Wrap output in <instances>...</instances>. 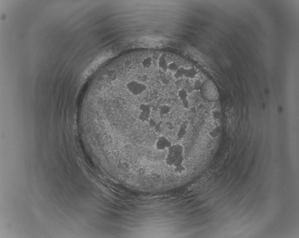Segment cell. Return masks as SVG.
Here are the masks:
<instances>
[{
  "label": "cell",
  "mask_w": 299,
  "mask_h": 238,
  "mask_svg": "<svg viewBox=\"0 0 299 238\" xmlns=\"http://www.w3.org/2000/svg\"><path fill=\"white\" fill-rule=\"evenodd\" d=\"M172 110V107L170 105L168 104H163L160 106L159 108V113L161 116L167 115L171 113Z\"/></svg>",
  "instance_id": "cell-6"
},
{
  "label": "cell",
  "mask_w": 299,
  "mask_h": 238,
  "mask_svg": "<svg viewBox=\"0 0 299 238\" xmlns=\"http://www.w3.org/2000/svg\"><path fill=\"white\" fill-rule=\"evenodd\" d=\"M183 82H184V80L182 79V78H181V79H177L176 81L175 82V85L178 86V87L181 86V85L182 84V83H183Z\"/></svg>",
  "instance_id": "cell-18"
},
{
  "label": "cell",
  "mask_w": 299,
  "mask_h": 238,
  "mask_svg": "<svg viewBox=\"0 0 299 238\" xmlns=\"http://www.w3.org/2000/svg\"><path fill=\"white\" fill-rule=\"evenodd\" d=\"M187 133V125L183 123L180 125L177 133V137L179 140L183 139Z\"/></svg>",
  "instance_id": "cell-5"
},
{
  "label": "cell",
  "mask_w": 299,
  "mask_h": 238,
  "mask_svg": "<svg viewBox=\"0 0 299 238\" xmlns=\"http://www.w3.org/2000/svg\"><path fill=\"white\" fill-rule=\"evenodd\" d=\"M179 65L175 61L169 62L168 65V70L170 72H175L179 69Z\"/></svg>",
  "instance_id": "cell-13"
},
{
  "label": "cell",
  "mask_w": 299,
  "mask_h": 238,
  "mask_svg": "<svg viewBox=\"0 0 299 238\" xmlns=\"http://www.w3.org/2000/svg\"><path fill=\"white\" fill-rule=\"evenodd\" d=\"M218 129H215L211 131L209 133V135H210L211 137H215L218 135Z\"/></svg>",
  "instance_id": "cell-17"
},
{
  "label": "cell",
  "mask_w": 299,
  "mask_h": 238,
  "mask_svg": "<svg viewBox=\"0 0 299 238\" xmlns=\"http://www.w3.org/2000/svg\"><path fill=\"white\" fill-rule=\"evenodd\" d=\"M152 105L148 103H141L138 106V110L140 112L152 114Z\"/></svg>",
  "instance_id": "cell-7"
},
{
  "label": "cell",
  "mask_w": 299,
  "mask_h": 238,
  "mask_svg": "<svg viewBox=\"0 0 299 238\" xmlns=\"http://www.w3.org/2000/svg\"><path fill=\"white\" fill-rule=\"evenodd\" d=\"M173 168L174 172L178 174H182L186 171V167L185 166L184 164L179 165L174 167Z\"/></svg>",
  "instance_id": "cell-12"
},
{
  "label": "cell",
  "mask_w": 299,
  "mask_h": 238,
  "mask_svg": "<svg viewBox=\"0 0 299 238\" xmlns=\"http://www.w3.org/2000/svg\"><path fill=\"white\" fill-rule=\"evenodd\" d=\"M167 127L169 130H173L174 129V125L171 123H167Z\"/></svg>",
  "instance_id": "cell-19"
},
{
  "label": "cell",
  "mask_w": 299,
  "mask_h": 238,
  "mask_svg": "<svg viewBox=\"0 0 299 238\" xmlns=\"http://www.w3.org/2000/svg\"><path fill=\"white\" fill-rule=\"evenodd\" d=\"M182 89H184L185 90H186L189 94L192 93L193 91L194 90L193 86L192 85L188 79L184 80V84L183 85Z\"/></svg>",
  "instance_id": "cell-11"
},
{
  "label": "cell",
  "mask_w": 299,
  "mask_h": 238,
  "mask_svg": "<svg viewBox=\"0 0 299 238\" xmlns=\"http://www.w3.org/2000/svg\"><path fill=\"white\" fill-rule=\"evenodd\" d=\"M146 82L142 81L138 78L136 79H130L125 82L124 89L132 96L140 97L147 91L148 86L146 84Z\"/></svg>",
  "instance_id": "cell-1"
},
{
  "label": "cell",
  "mask_w": 299,
  "mask_h": 238,
  "mask_svg": "<svg viewBox=\"0 0 299 238\" xmlns=\"http://www.w3.org/2000/svg\"><path fill=\"white\" fill-rule=\"evenodd\" d=\"M197 75V71L194 68H190L189 69H186V72L185 74L184 77L187 79H193L195 78Z\"/></svg>",
  "instance_id": "cell-10"
},
{
  "label": "cell",
  "mask_w": 299,
  "mask_h": 238,
  "mask_svg": "<svg viewBox=\"0 0 299 238\" xmlns=\"http://www.w3.org/2000/svg\"><path fill=\"white\" fill-rule=\"evenodd\" d=\"M186 71V69L184 67H180L175 72H174V78L176 79H181L184 77Z\"/></svg>",
  "instance_id": "cell-8"
},
{
  "label": "cell",
  "mask_w": 299,
  "mask_h": 238,
  "mask_svg": "<svg viewBox=\"0 0 299 238\" xmlns=\"http://www.w3.org/2000/svg\"><path fill=\"white\" fill-rule=\"evenodd\" d=\"M148 123V125H149V127L151 128L154 129L156 125L157 124V122L154 119L151 118L149 120Z\"/></svg>",
  "instance_id": "cell-15"
},
{
  "label": "cell",
  "mask_w": 299,
  "mask_h": 238,
  "mask_svg": "<svg viewBox=\"0 0 299 238\" xmlns=\"http://www.w3.org/2000/svg\"><path fill=\"white\" fill-rule=\"evenodd\" d=\"M151 114L145 113L143 112H140L138 115V118L140 121L142 123H148L150 119Z\"/></svg>",
  "instance_id": "cell-9"
},
{
  "label": "cell",
  "mask_w": 299,
  "mask_h": 238,
  "mask_svg": "<svg viewBox=\"0 0 299 238\" xmlns=\"http://www.w3.org/2000/svg\"><path fill=\"white\" fill-rule=\"evenodd\" d=\"M172 143L165 136L161 135L157 137L155 142V148L159 152L165 151L169 148Z\"/></svg>",
  "instance_id": "cell-2"
},
{
  "label": "cell",
  "mask_w": 299,
  "mask_h": 238,
  "mask_svg": "<svg viewBox=\"0 0 299 238\" xmlns=\"http://www.w3.org/2000/svg\"><path fill=\"white\" fill-rule=\"evenodd\" d=\"M202 82L200 80H195L194 85H193L194 90H199L202 87Z\"/></svg>",
  "instance_id": "cell-14"
},
{
  "label": "cell",
  "mask_w": 299,
  "mask_h": 238,
  "mask_svg": "<svg viewBox=\"0 0 299 238\" xmlns=\"http://www.w3.org/2000/svg\"><path fill=\"white\" fill-rule=\"evenodd\" d=\"M167 154L173 155L177 158L184 155V147L183 145L179 143L171 145V146L167 150Z\"/></svg>",
  "instance_id": "cell-3"
},
{
  "label": "cell",
  "mask_w": 299,
  "mask_h": 238,
  "mask_svg": "<svg viewBox=\"0 0 299 238\" xmlns=\"http://www.w3.org/2000/svg\"><path fill=\"white\" fill-rule=\"evenodd\" d=\"M153 129H155V131L156 133H161V131H161L162 130V127H161V123H157V124H156Z\"/></svg>",
  "instance_id": "cell-16"
},
{
  "label": "cell",
  "mask_w": 299,
  "mask_h": 238,
  "mask_svg": "<svg viewBox=\"0 0 299 238\" xmlns=\"http://www.w3.org/2000/svg\"><path fill=\"white\" fill-rule=\"evenodd\" d=\"M178 95L180 101H181L183 107L185 109L189 108V103L187 99L189 97L188 93L184 89H181L178 91Z\"/></svg>",
  "instance_id": "cell-4"
}]
</instances>
